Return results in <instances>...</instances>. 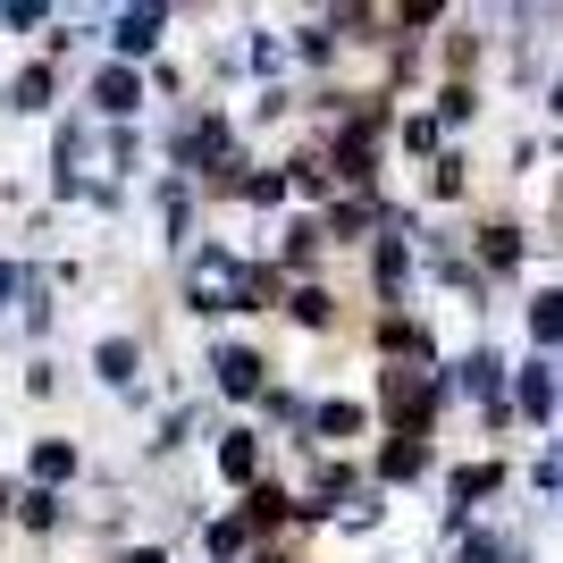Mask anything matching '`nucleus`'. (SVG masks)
Here are the masks:
<instances>
[{"label": "nucleus", "mask_w": 563, "mask_h": 563, "mask_svg": "<svg viewBox=\"0 0 563 563\" xmlns=\"http://www.w3.org/2000/svg\"><path fill=\"white\" fill-rule=\"evenodd\" d=\"M387 404H396V438H421L429 429V378L421 371H387Z\"/></svg>", "instance_id": "nucleus-1"}, {"label": "nucleus", "mask_w": 563, "mask_h": 563, "mask_svg": "<svg viewBox=\"0 0 563 563\" xmlns=\"http://www.w3.org/2000/svg\"><path fill=\"white\" fill-rule=\"evenodd\" d=\"M219 387H228V396H261V353L228 345V353H219Z\"/></svg>", "instance_id": "nucleus-2"}, {"label": "nucleus", "mask_w": 563, "mask_h": 563, "mask_svg": "<svg viewBox=\"0 0 563 563\" xmlns=\"http://www.w3.org/2000/svg\"><path fill=\"white\" fill-rule=\"evenodd\" d=\"M421 463H429V446H421V438H396V446L378 454V471H387V479H412Z\"/></svg>", "instance_id": "nucleus-3"}, {"label": "nucleus", "mask_w": 563, "mask_h": 563, "mask_svg": "<svg viewBox=\"0 0 563 563\" xmlns=\"http://www.w3.org/2000/svg\"><path fill=\"white\" fill-rule=\"evenodd\" d=\"M530 336H539V345H563V295H539V303H530Z\"/></svg>", "instance_id": "nucleus-4"}, {"label": "nucleus", "mask_w": 563, "mask_h": 563, "mask_svg": "<svg viewBox=\"0 0 563 563\" xmlns=\"http://www.w3.org/2000/svg\"><path fill=\"white\" fill-rule=\"evenodd\" d=\"M161 34V9H135V18H118V51H152Z\"/></svg>", "instance_id": "nucleus-5"}, {"label": "nucleus", "mask_w": 563, "mask_h": 563, "mask_svg": "<svg viewBox=\"0 0 563 563\" xmlns=\"http://www.w3.org/2000/svg\"><path fill=\"white\" fill-rule=\"evenodd\" d=\"M93 101H101V110H135V76H126V68H101Z\"/></svg>", "instance_id": "nucleus-6"}, {"label": "nucleus", "mask_w": 563, "mask_h": 563, "mask_svg": "<svg viewBox=\"0 0 563 563\" xmlns=\"http://www.w3.org/2000/svg\"><path fill=\"white\" fill-rule=\"evenodd\" d=\"M253 463H261L253 438H228V446H219V471H228V479H253Z\"/></svg>", "instance_id": "nucleus-7"}, {"label": "nucleus", "mask_w": 563, "mask_h": 563, "mask_svg": "<svg viewBox=\"0 0 563 563\" xmlns=\"http://www.w3.org/2000/svg\"><path fill=\"white\" fill-rule=\"evenodd\" d=\"M521 404H530V412L547 421V412H555V378H547V371H530V378H521Z\"/></svg>", "instance_id": "nucleus-8"}, {"label": "nucleus", "mask_w": 563, "mask_h": 563, "mask_svg": "<svg viewBox=\"0 0 563 563\" xmlns=\"http://www.w3.org/2000/svg\"><path fill=\"white\" fill-rule=\"evenodd\" d=\"M34 471H43V479H68L76 454H68V446H43V454H34Z\"/></svg>", "instance_id": "nucleus-9"}, {"label": "nucleus", "mask_w": 563, "mask_h": 563, "mask_svg": "<svg viewBox=\"0 0 563 563\" xmlns=\"http://www.w3.org/2000/svg\"><path fill=\"white\" fill-rule=\"evenodd\" d=\"M463 387H471V396H488V387H496V362H488V353H471V371H463Z\"/></svg>", "instance_id": "nucleus-10"}, {"label": "nucleus", "mask_w": 563, "mask_h": 563, "mask_svg": "<svg viewBox=\"0 0 563 563\" xmlns=\"http://www.w3.org/2000/svg\"><path fill=\"white\" fill-rule=\"evenodd\" d=\"M496 488V471L488 463H479V471H463V479H454V496H463V505H471V496H488Z\"/></svg>", "instance_id": "nucleus-11"}, {"label": "nucleus", "mask_w": 563, "mask_h": 563, "mask_svg": "<svg viewBox=\"0 0 563 563\" xmlns=\"http://www.w3.org/2000/svg\"><path fill=\"white\" fill-rule=\"evenodd\" d=\"M320 429H329V438H345V429H362V412H353V404H329V412H320Z\"/></svg>", "instance_id": "nucleus-12"}, {"label": "nucleus", "mask_w": 563, "mask_h": 563, "mask_svg": "<svg viewBox=\"0 0 563 563\" xmlns=\"http://www.w3.org/2000/svg\"><path fill=\"white\" fill-rule=\"evenodd\" d=\"M463 563H496V555H488V547H463Z\"/></svg>", "instance_id": "nucleus-13"}, {"label": "nucleus", "mask_w": 563, "mask_h": 563, "mask_svg": "<svg viewBox=\"0 0 563 563\" xmlns=\"http://www.w3.org/2000/svg\"><path fill=\"white\" fill-rule=\"evenodd\" d=\"M9 286H18V269H0V303H9Z\"/></svg>", "instance_id": "nucleus-14"}, {"label": "nucleus", "mask_w": 563, "mask_h": 563, "mask_svg": "<svg viewBox=\"0 0 563 563\" xmlns=\"http://www.w3.org/2000/svg\"><path fill=\"white\" fill-rule=\"evenodd\" d=\"M135 563H161V555H135Z\"/></svg>", "instance_id": "nucleus-15"}]
</instances>
